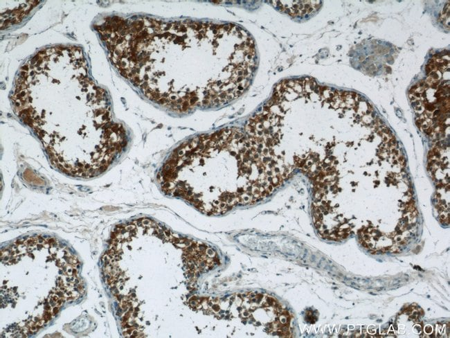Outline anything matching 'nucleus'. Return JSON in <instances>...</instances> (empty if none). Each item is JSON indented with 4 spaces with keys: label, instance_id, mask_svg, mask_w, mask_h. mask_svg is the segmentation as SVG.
<instances>
[{
    "label": "nucleus",
    "instance_id": "1",
    "mask_svg": "<svg viewBox=\"0 0 450 338\" xmlns=\"http://www.w3.org/2000/svg\"><path fill=\"white\" fill-rule=\"evenodd\" d=\"M105 42L123 76L179 112L237 98L255 66L251 37L233 24L118 18Z\"/></svg>",
    "mask_w": 450,
    "mask_h": 338
},
{
    "label": "nucleus",
    "instance_id": "4",
    "mask_svg": "<svg viewBox=\"0 0 450 338\" xmlns=\"http://www.w3.org/2000/svg\"><path fill=\"white\" fill-rule=\"evenodd\" d=\"M429 75L435 81L440 78V75L438 73V71H432Z\"/></svg>",
    "mask_w": 450,
    "mask_h": 338
},
{
    "label": "nucleus",
    "instance_id": "3",
    "mask_svg": "<svg viewBox=\"0 0 450 338\" xmlns=\"http://www.w3.org/2000/svg\"><path fill=\"white\" fill-rule=\"evenodd\" d=\"M160 179L165 192L210 214L255 202L284 180L247 135L235 128L181 144L164 163Z\"/></svg>",
    "mask_w": 450,
    "mask_h": 338
},
{
    "label": "nucleus",
    "instance_id": "2",
    "mask_svg": "<svg viewBox=\"0 0 450 338\" xmlns=\"http://www.w3.org/2000/svg\"><path fill=\"white\" fill-rule=\"evenodd\" d=\"M32 80L15 86L16 112L43 143L51 162L67 174L91 177L113 162L125 145L123 126L112 121L105 91L92 80L76 87Z\"/></svg>",
    "mask_w": 450,
    "mask_h": 338
},
{
    "label": "nucleus",
    "instance_id": "5",
    "mask_svg": "<svg viewBox=\"0 0 450 338\" xmlns=\"http://www.w3.org/2000/svg\"><path fill=\"white\" fill-rule=\"evenodd\" d=\"M425 71H426V74H427L428 75H429V74L432 71V70L431 69V68H430V66H429V64H426V67H425Z\"/></svg>",
    "mask_w": 450,
    "mask_h": 338
}]
</instances>
